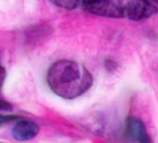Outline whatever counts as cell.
<instances>
[{
    "instance_id": "6da1fadb",
    "label": "cell",
    "mask_w": 158,
    "mask_h": 143,
    "mask_svg": "<svg viewBox=\"0 0 158 143\" xmlns=\"http://www.w3.org/2000/svg\"><path fill=\"white\" fill-rule=\"evenodd\" d=\"M46 81L50 89L64 99H75L93 86L92 73L77 62L59 60L48 70Z\"/></svg>"
},
{
    "instance_id": "7a4b0ae2",
    "label": "cell",
    "mask_w": 158,
    "mask_h": 143,
    "mask_svg": "<svg viewBox=\"0 0 158 143\" xmlns=\"http://www.w3.org/2000/svg\"><path fill=\"white\" fill-rule=\"evenodd\" d=\"M130 0H80L82 8L94 15L125 18Z\"/></svg>"
},
{
    "instance_id": "3957f363",
    "label": "cell",
    "mask_w": 158,
    "mask_h": 143,
    "mask_svg": "<svg viewBox=\"0 0 158 143\" xmlns=\"http://www.w3.org/2000/svg\"><path fill=\"white\" fill-rule=\"evenodd\" d=\"M125 137L135 142L147 143L150 141L145 124L137 117H129L125 124Z\"/></svg>"
},
{
    "instance_id": "277c9868",
    "label": "cell",
    "mask_w": 158,
    "mask_h": 143,
    "mask_svg": "<svg viewBox=\"0 0 158 143\" xmlns=\"http://www.w3.org/2000/svg\"><path fill=\"white\" fill-rule=\"evenodd\" d=\"M40 132V126L30 120H20L14 125L11 134L15 140L27 141L35 137Z\"/></svg>"
},
{
    "instance_id": "5b68a950",
    "label": "cell",
    "mask_w": 158,
    "mask_h": 143,
    "mask_svg": "<svg viewBox=\"0 0 158 143\" xmlns=\"http://www.w3.org/2000/svg\"><path fill=\"white\" fill-rule=\"evenodd\" d=\"M19 117L18 116H15V115H3V114H0V129L3 126V125H6L8 123H11L13 121H16L18 120Z\"/></svg>"
},
{
    "instance_id": "8992f818",
    "label": "cell",
    "mask_w": 158,
    "mask_h": 143,
    "mask_svg": "<svg viewBox=\"0 0 158 143\" xmlns=\"http://www.w3.org/2000/svg\"><path fill=\"white\" fill-rule=\"evenodd\" d=\"M0 111L1 112H8V111H13V106L7 103L6 100H1L0 99Z\"/></svg>"
},
{
    "instance_id": "52a82bcc",
    "label": "cell",
    "mask_w": 158,
    "mask_h": 143,
    "mask_svg": "<svg viewBox=\"0 0 158 143\" xmlns=\"http://www.w3.org/2000/svg\"><path fill=\"white\" fill-rule=\"evenodd\" d=\"M5 79H6V70H5V68L0 63V89L2 87L3 82H5Z\"/></svg>"
}]
</instances>
